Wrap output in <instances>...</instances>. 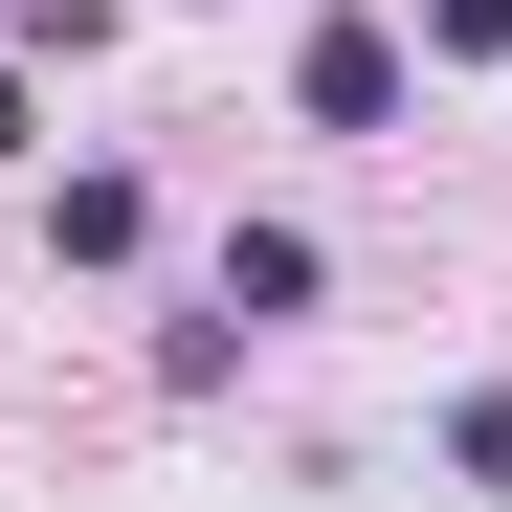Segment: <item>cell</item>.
Here are the masks:
<instances>
[{
  "mask_svg": "<svg viewBox=\"0 0 512 512\" xmlns=\"http://www.w3.org/2000/svg\"><path fill=\"white\" fill-rule=\"evenodd\" d=\"M446 468H468V490H512V379H490V401H446Z\"/></svg>",
  "mask_w": 512,
  "mask_h": 512,
  "instance_id": "277c9868",
  "label": "cell"
},
{
  "mask_svg": "<svg viewBox=\"0 0 512 512\" xmlns=\"http://www.w3.org/2000/svg\"><path fill=\"white\" fill-rule=\"evenodd\" d=\"M401 90H423L401 23H312V45H290V112H312V134H401Z\"/></svg>",
  "mask_w": 512,
  "mask_h": 512,
  "instance_id": "6da1fadb",
  "label": "cell"
},
{
  "mask_svg": "<svg viewBox=\"0 0 512 512\" xmlns=\"http://www.w3.org/2000/svg\"><path fill=\"white\" fill-rule=\"evenodd\" d=\"M45 245H67V268H134V179H112V156H90V179L45 201Z\"/></svg>",
  "mask_w": 512,
  "mask_h": 512,
  "instance_id": "3957f363",
  "label": "cell"
},
{
  "mask_svg": "<svg viewBox=\"0 0 512 512\" xmlns=\"http://www.w3.org/2000/svg\"><path fill=\"white\" fill-rule=\"evenodd\" d=\"M312 290H334V268H312V223H223V312H245V334H290Z\"/></svg>",
  "mask_w": 512,
  "mask_h": 512,
  "instance_id": "7a4b0ae2",
  "label": "cell"
},
{
  "mask_svg": "<svg viewBox=\"0 0 512 512\" xmlns=\"http://www.w3.org/2000/svg\"><path fill=\"white\" fill-rule=\"evenodd\" d=\"M423 45H468V67H490V45H512V0H423Z\"/></svg>",
  "mask_w": 512,
  "mask_h": 512,
  "instance_id": "5b68a950",
  "label": "cell"
}]
</instances>
